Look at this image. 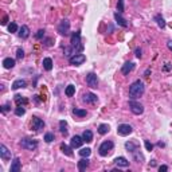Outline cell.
<instances>
[{
    "label": "cell",
    "mask_w": 172,
    "mask_h": 172,
    "mask_svg": "<svg viewBox=\"0 0 172 172\" xmlns=\"http://www.w3.org/2000/svg\"><path fill=\"white\" fill-rule=\"evenodd\" d=\"M89 166H90L89 157H82V159L78 161V170H79V171H85Z\"/></svg>",
    "instance_id": "obj_18"
},
{
    "label": "cell",
    "mask_w": 172,
    "mask_h": 172,
    "mask_svg": "<svg viewBox=\"0 0 172 172\" xmlns=\"http://www.w3.org/2000/svg\"><path fill=\"white\" fill-rule=\"evenodd\" d=\"M15 101H16V104H18V105H20L22 102L24 104V105L27 104V100H26V98H22L20 96H15Z\"/></svg>",
    "instance_id": "obj_37"
},
{
    "label": "cell",
    "mask_w": 172,
    "mask_h": 172,
    "mask_svg": "<svg viewBox=\"0 0 172 172\" xmlns=\"http://www.w3.org/2000/svg\"><path fill=\"white\" fill-rule=\"evenodd\" d=\"M86 83L87 86H90L92 89H96V87H98V78H97V75L94 73H89L86 75Z\"/></svg>",
    "instance_id": "obj_9"
},
{
    "label": "cell",
    "mask_w": 172,
    "mask_h": 172,
    "mask_svg": "<svg viewBox=\"0 0 172 172\" xmlns=\"http://www.w3.org/2000/svg\"><path fill=\"white\" fill-rule=\"evenodd\" d=\"M125 148H126V151L128 152H130L132 153L133 151H136V149H139L140 145L137 143H133V141H126L125 143Z\"/></svg>",
    "instance_id": "obj_19"
},
{
    "label": "cell",
    "mask_w": 172,
    "mask_h": 172,
    "mask_svg": "<svg viewBox=\"0 0 172 172\" xmlns=\"http://www.w3.org/2000/svg\"><path fill=\"white\" fill-rule=\"evenodd\" d=\"M0 157L4 161L11 159V151H8V148H7L4 144H0Z\"/></svg>",
    "instance_id": "obj_11"
},
{
    "label": "cell",
    "mask_w": 172,
    "mask_h": 172,
    "mask_svg": "<svg viewBox=\"0 0 172 172\" xmlns=\"http://www.w3.org/2000/svg\"><path fill=\"white\" fill-rule=\"evenodd\" d=\"M8 31H9V32H16V31H19V28H18V24H16L15 22L9 23V24H8Z\"/></svg>",
    "instance_id": "obj_33"
},
{
    "label": "cell",
    "mask_w": 172,
    "mask_h": 172,
    "mask_svg": "<svg viewBox=\"0 0 172 172\" xmlns=\"http://www.w3.org/2000/svg\"><path fill=\"white\" fill-rule=\"evenodd\" d=\"M144 144H145V148H147V151H149V152H151V151L153 149V144L151 143L149 140H145V141H144Z\"/></svg>",
    "instance_id": "obj_38"
},
{
    "label": "cell",
    "mask_w": 172,
    "mask_h": 172,
    "mask_svg": "<svg viewBox=\"0 0 172 172\" xmlns=\"http://www.w3.org/2000/svg\"><path fill=\"white\" fill-rule=\"evenodd\" d=\"M45 121L42 119H39V117H32V123H31V128L35 132H40V130L45 128Z\"/></svg>",
    "instance_id": "obj_8"
},
{
    "label": "cell",
    "mask_w": 172,
    "mask_h": 172,
    "mask_svg": "<svg viewBox=\"0 0 172 172\" xmlns=\"http://www.w3.org/2000/svg\"><path fill=\"white\" fill-rule=\"evenodd\" d=\"M133 132V128L129 125V124H120L119 126H117V133L120 134V136H128V134H130Z\"/></svg>",
    "instance_id": "obj_7"
},
{
    "label": "cell",
    "mask_w": 172,
    "mask_h": 172,
    "mask_svg": "<svg viewBox=\"0 0 172 172\" xmlns=\"http://www.w3.org/2000/svg\"><path fill=\"white\" fill-rule=\"evenodd\" d=\"M117 12H120V13L124 12V0H119L117 2Z\"/></svg>",
    "instance_id": "obj_34"
},
{
    "label": "cell",
    "mask_w": 172,
    "mask_h": 172,
    "mask_svg": "<svg viewBox=\"0 0 172 172\" xmlns=\"http://www.w3.org/2000/svg\"><path fill=\"white\" fill-rule=\"evenodd\" d=\"M129 108H130V110H132V113L136 114V116H140V114L144 113V106L141 105L140 102H137L136 100L129 101Z\"/></svg>",
    "instance_id": "obj_4"
},
{
    "label": "cell",
    "mask_w": 172,
    "mask_h": 172,
    "mask_svg": "<svg viewBox=\"0 0 172 172\" xmlns=\"http://www.w3.org/2000/svg\"><path fill=\"white\" fill-rule=\"evenodd\" d=\"M134 69V63L133 62H125L123 65V69H121V73L124 74V75H129V73L132 71Z\"/></svg>",
    "instance_id": "obj_16"
},
{
    "label": "cell",
    "mask_w": 172,
    "mask_h": 172,
    "mask_svg": "<svg viewBox=\"0 0 172 172\" xmlns=\"http://www.w3.org/2000/svg\"><path fill=\"white\" fill-rule=\"evenodd\" d=\"M114 20H116L117 24L121 26V27H124V28H126V27L129 26V23L126 22V19H124L123 16H121L120 12H116V13H114Z\"/></svg>",
    "instance_id": "obj_13"
},
{
    "label": "cell",
    "mask_w": 172,
    "mask_h": 172,
    "mask_svg": "<svg viewBox=\"0 0 172 172\" xmlns=\"http://www.w3.org/2000/svg\"><path fill=\"white\" fill-rule=\"evenodd\" d=\"M26 113V109H24V106H22V105H18V108L15 109V114L16 116H23V114Z\"/></svg>",
    "instance_id": "obj_32"
},
{
    "label": "cell",
    "mask_w": 172,
    "mask_h": 172,
    "mask_svg": "<svg viewBox=\"0 0 172 172\" xmlns=\"http://www.w3.org/2000/svg\"><path fill=\"white\" fill-rule=\"evenodd\" d=\"M141 53H143V50H141L140 47H137V49L134 50V55H136L137 58H141V55H143V54H141Z\"/></svg>",
    "instance_id": "obj_41"
},
{
    "label": "cell",
    "mask_w": 172,
    "mask_h": 172,
    "mask_svg": "<svg viewBox=\"0 0 172 172\" xmlns=\"http://www.w3.org/2000/svg\"><path fill=\"white\" fill-rule=\"evenodd\" d=\"M54 139H55V137H54L53 133H46L45 134V141H46V143H53Z\"/></svg>",
    "instance_id": "obj_35"
},
{
    "label": "cell",
    "mask_w": 172,
    "mask_h": 172,
    "mask_svg": "<svg viewBox=\"0 0 172 172\" xmlns=\"http://www.w3.org/2000/svg\"><path fill=\"white\" fill-rule=\"evenodd\" d=\"M18 35H19V38H22V39H27V38H28V36H30V28H28V26L23 24L22 27H19Z\"/></svg>",
    "instance_id": "obj_14"
},
{
    "label": "cell",
    "mask_w": 172,
    "mask_h": 172,
    "mask_svg": "<svg viewBox=\"0 0 172 172\" xmlns=\"http://www.w3.org/2000/svg\"><path fill=\"white\" fill-rule=\"evenodd\" d=\"M3 66H4V69H7V70L12 69V67L15 66V59L13 58H5L4 60H3Z\"/></svg>",
    "instance_id": "obj_21"
},
{
    "label": "cell",
    "mask_w": 172,
    "mask_h": 172,
    "mask_svg": "<svg viewBox=\"0 0 172 172\" xmlns=\"http://www.w3.org/2000/svg\"><path fill=\"white\" fill-rule=\"evenodd\" d=\"M45 42H46V46H51V45H53V43H51V42H53V39H46Z\"/></svg>",
    "instance_id": "obj_43"
},
{
    "label": "cell",
    "mask_w": 172,
    "mask_h": 172,
    "mask_svg": "<svg viewBox=\"0 0 172 172\" xmlns=\"http://www.w3.org/2000/svg\"><path fill=\"white\" fill-rule=\"evenodd\" d=\"M85 60H86V57L83 55V54H75V55L69 58V63L73 66H79V65H82Z\"/></svg>",
    "instance_id": "obj_6"
},
{
    "label": "cell",
    "mask_w": 172,
    "mask_h": 172,
    "mask_svg": "<svg viewBox=\"0 0 172 172\" xmlns=\"http://www.w3.org/2000/svg\"><path fill=\"white\" fill-rule=\"evenodd\" d=\"M35 38L36 39H43L45 38V30H39V31L35 34Z\"/></svg>",
    "instance_id": "obj_39"
},
{
    "label": "cell",
    "mask_w": 172,
    "mask_h": 172,
    "mask_svg": "<svg viewBox=\"0 0 172 172\" xmlns=\"http://www.w3.org/2000/svg\"><path fill=\"white\" fill-rule=\"evenodd\" d=\"M90 153H92V149H90V148H82V149L79 151V155L82 157H89Z\"/></svg>",
    "instance_id": "obj_31"
},
{
    "label": "cell",
    "mask_w": 172,
    "mask_h": 172,
    "mask_svg": "<svg viewBox=\"0 0 172 172\" xmlns=\"http://www.w3.org/2000/svg\"><path fill=\"white\" fill-rule=\"evenodd\" d=\"M7 20H8V18H7V16H5V18H4V19H3V22H2V24H7Z\"/></svg>",
    "instance_id": "obj_46"
},
{
    "label": "cell",
    "mask_w": 172,
    "mask_h": 172,
    "mask_svg": "<svg viewBox=\"0 0 172 172\" xmlns=\"http://www.w3.org/2000/svg\"><path fill=\"white\" fill-rule=\"evenodd\" d=\"M114 163H116V166H117V167H123V168L129 167V161H128V160L125 159V157H123V156L116 157V159H114Z\"/></svg>",
    "instance_id": "obj_17"
},
{
    "label": "cell",
    "mask_w": 172,
    "mask_h": 172,
    "mask_svg": "<svg viewBox=\"0 0 172 172\" xmlns=\"http://www.w3.org/2000/svg\"><path fill=\"white\" fill-rule=\"evenodd\" d=\"M109 125L108 124H101V125L98 126V133L100 134H106L108 132H109Z\"/></svg>",
    "instance_id": "obj_30"
},
{
    "label": "cell",
    "mask_w": 172,
    "mask_h": 172,
    "mask_svg": "<svg viewBox=\"0 0 172 172\" xmlns=\"http://www.w3.org/2000/svg\"><path fill=\"white\" fill-rule=\"evenodd\" d=\"M73 114H75L77 117H81V119H82V117H86L87 112L85 109H78V108H74V109H73Z\"/></svg>",
    "instance_id": "obj_27"
},
{
    "label": "cell",
    "mask_w": 172,
    "mask_h": 172,
    "mask_svg": "<svg viewBox=\"0 0 172 172\" xmlns=\"http://www.w3.org/2000/svg\"><path fill=\"white\" fill-rule=\"evenodd\" d=\"M113 147H114L113 141H110V140L104 141V143L100 145V148H98V153H100L102 157H105V156H108V155H109L110 151L113 149Z\"/></svg>",
    "instance_id": "obj_3"
},
{
    "label": "cell",
    "mask_w": 172,
    "mask_h": 172,
    "mask_svg": "<svg viewBox=\"0 0 172 172\" xmlns=\"http://www.w3.org/2000/svg\"><path fill=\"white\" fill-rule=\"evenodd\" d=\"M144 92H145V86H144L143 81H140V79L134 81L129 87V98L130 100L140 98V97L144 94Z\"/></svg>",
    "instance_id": "obj_1"
},
{
    "label": "cell",
    "mask_w": 172,
    "mask_h": 172,
    "mask_svg": "<svg viewBox=\"0 0 172 172\" xmlns=\"http://www.w3.org/2000/svg\"><path fill=\"white\" fill-rule=\"evenodd\" d=\"M83 143V139L82 136H73L71 137V141H70V147L73 148V149H75V148H81V145H82Z\"/></svg>",
    "instance_id": "obj_12"
},
{
    "label": "cell",
    "mask_w": 172,
    "mask_h": 172,
    "mask_svg": "<svg viewBox=\"0 0 172 172\" xmlns=\"http://www.w3.org/2000/svg\"><path fill=\"white\" fill-rule=\"evenodd\" d=\"M20 147L27 151H35L38 148V141L30 139V137H24V139L20 140Z\"/></svg>",
    "instance_id": "obj_2"
},
{
    "label": "cell",
    "mask_w": 172,
    "mask_h": 172,
    "mask_svg": "<svg viewBox=\"0 0 172 172\" xmlns=\"http://www.w3.org/2000/svg\"><path fill=\"white\" fill-rule=\"evenodd\" d=\"M82 139H83V141H86V143H92L93 141V132L92 130H85V132L82 133Z\"/></svg>",
    "instance_id": "obj_25"
},
{
    "label": "cell",
    "mask_w": 172,
    "mask_h": 172,
    "mask_svg": "<svg viewBox=\"0 0 172 172\" xmlns=\"http://www.w3.org/2000/svg\"><path fill=\"white\" fill-rule=\"evenodd\" d=\"M23 57H24V51H23V49H19L16 50V58L18 59H23Z\"/></svg>",
    "instance_id": "obj_36"
},
{
    "label": "cell",
    "mask_w": 172,
    "mask_h": 172,
    "mask_svg": "<svg viewBox=\"0 0 172 172\" xmlns=\"http://www.w3.org/2000/svg\"><path fill=\"white\" fill-rule=\"evenodd\" d=\"M155 20H156V23H157V26H159V28L163 30L164 27H166V20H164V18L161 15H156L155 16Z\"/></svg>",
    "instance_id": "obj_26"
},
{
    "label": "cell",
    "mask_w": 172,
    "mask_h": 172,
    "mask_svg": "<svg viewBox=\"0 0 172 172\" xmlns=\"http://www.w3.org/2000/svg\"><path fill=\"white\" fill-rule=\"evenodd\" d=\"M167 47L172 51V40H168V42H167Z\"/></svg>",
    "instance_id": "obj_44"
},
{
    "label": "cell",
    "mask_w": 172,
    "mask_h": 172,
    "mask_svg": "<svg viewBox=\"0 0 172 172\" xmlns=\"http://www.w3.org/2000/svg\"><path fill=\"white\" fill-rule=\"evenodd\" d=\"M159 171L160 172H166V171H168V167L167 166H160L159 167Z\"/></svg>",
    "instance_id": "obj_42"
},
{
    "label": "cell",
    "mask_w": 172,
    "mask_h": 172,
    "mask_svg": "<svg viewBox=\"0 0 172 172\" xmlns=\"http://www.w3.org/2000/svg\"><path fill=\"white\" fill-rule=\"evenodd\" d=\"M26 81L24 79H16V81H13V83H12V89L13 90H18V89H20V87H26Z\"/></svg>",
    "instance_id": "obj_20"
},
{
    "label": "cell",
    "mask_w": 172,
    "mask_h": 172,
    "mask_svg": "<svg viewBox=\"0 0 172 172\" xmlns=\"http://www.w3.org/2000/svg\"><path fill=\"white\" fill-rule=\"evenodd\" d=\"M65 94L67 97H73L74 94H75V86L74 85H69V86H66V89H65Z\"/></svg>",
    "instance_id": "obj_28"
},
{
    "label": "cell",
    "mask_w": 172,
    "mask_h": 172,
    "mask_svg": "<svg viewBox=\"0 0 172 172\" xmlns=\"http://www.w3.org/2000/svg\"><path fill=\"white\" fill-rule=\"evenodd\" d=\"M149 166H151V167H155V166H156V160H151Z\"/></svg>",
    "instance_id": "obj_45"
},
{
    "label": "cell",
    "mask_w": 172,
    "mask_h": 172,
    "mask_svg": "<svg viewBox=\"0 0 172 172\" xmlns=\"http://www.w3.org/2000/svg\"><path fill=\"white\" fill-rule=\"evenodd\" d=\"M9 109H11V108H9V104H4V105H2V109H0V110H2L3 114H5Z\"/></svg>",
    "instance_id": "obj_40"
},
{
    "label": "cell",
    "mask_w": 172,
    "mask_h": 172,
    "mask_svg": "<svg viewBox=\"0 0 172 172\" xmlns=\"http://www.w3.org/2000/svg\"><path fill=\"white\" fill-rule=\"evenodd\" d=\"M20 168H22V161H20L19 157H15L12 160V164H11V168H9V172H19Z\"/></svg>",
    "instance_id": "obj_15"
},
{
    "label": "cell",
    "mask_w": 172,
    "mask_h": 172,
    "mask_svg": "<svg viewBox=\"0 0 172 172\" xmlns=\"http://www.w3.org/2000/svg\"><path fill=\"white\" fill-rule=\"evenodd\" d=\"M82 101L83 102H86V104H96L97 101H98V98H97V96L94 93H90V92H87V93H85L82 96Z\"/></svg>",
    "instance_id": "obj_10"
},
{
    "label": "cell",
    "mask_w": 172,
    "mask_h": 172,
    "mask_svg": "<svg viewBox=\"0 0 172 172\" xmlns=\"http://www.w3.org/2000/svg\"><path fill=\"white\" fill-rule=\"evenodd\" d=\"M132 156H133V160L136 161V163H141V161L144 160V156L141 155V152H140V148L139 149H136V151H133L132 152Z\"/></svg>",
    "instance_id": "obj_22"
},
{
    "label": "cell",
    "mask_w": 172,
    "mask_h": 172,
    "mask_svg": "<svg viewBox=\"0 0 172 172\" xmlns=\"http://www.w3.org/2000/svg\"><path fill=\"white\" fill-rule=\"evenodd\" d=\"M69 31H70V22L69 19H63L60 20V23L58 24V32L60 35H69Z\"/></svg>",
    "instance_id": "obj_5"
},
{
    "label": "cell",
    "mask_w": 172,
    "mask_h": 172,
    "mask_svg": "<svg viewBox=\"0 0 172 172\" xmlns=\"http://www.w3.org/2000/svg\"><path fill=\"white\" fill-rule=\"evenodd\" d=\"M43 67H45V70H47V71H51L53 70V59L49 58V57L43 59Z\"/></svg>",
    "instance_id": "obj_23"
},
{
    "label": "cell",
    "mask_w": 172,
    "mask_h": 172,
    "mask_svg": "<svg viewBox=\"0 0 172 172\" xmlns=\"http://www.w3.org/2000/svg\"><path fill=\"white\" fill-rule=\"evenodd\" d=\"M71 149H73V148H71V147H69V145H66L65 143H62V144H60V151H62V152L65 153L66 156H73Z\"/></svg>",
    "instance_id": "obj_24"
},
{
    "label": "cell",
    "mask_w": 172,
    "mask_h": 172,
    "mask_svg": "<svg viewBox=\"0 0 172 172\" xmlns=\"http://www.w3.org/2000/svg\"><path fill=\"white\" fill-rule=\"evenodd\" d=\"M59 130H60V133L62 134H67V132H69V130H67V123L65 120H62V121H59Z\"/></svg>",
    "instance_id": "obj_29"
}]
</instances>
